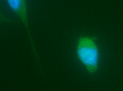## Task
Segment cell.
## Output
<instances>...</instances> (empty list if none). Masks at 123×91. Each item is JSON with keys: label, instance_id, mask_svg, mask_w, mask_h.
<instances>
[{"label": "cell", "instance_id": "6da1fadb", "mask_svg": "<svg viewBox=\"0 0 123 91\" xmlns=\"http://www.w3.org/2000/svg\"><path fill=\"white\" fill-rule=\"evenodd\" d=\"M97 36H80L77 40L76 53L78 61L89 74H95L98 69L100 52Z\"/></svg>", "mask_w": 123, "mask_h": 91}, {"label": "cell", "instance_id": "7a4b0ae2", "mask_svg": "<svg viewBox=\"0 0 123 91\" xmlns=\"http://www.w3.org/2000/svg\"><path fill=\"white\" fill-rule=\"evenodd\" d=\"M9 7L11 9L12 11L16 14L17 17L20 18L22 22L23 25L25 27L28 32V36L30 40L31 45L32 47L33 51L37 57V59L39 61L38 56L35 50L34 43L33 41L32 37L31 36V32L30 31L29 23L28 20V11H27V4L26 0H6Z\"/></svg>", "mask_w": 123, "mask_h": 91}]
</instances>
